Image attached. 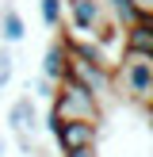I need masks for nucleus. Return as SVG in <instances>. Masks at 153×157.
<instances>
[{
  "mask_svg": "<svg viewBox=\"0 0 153 157\" xmlns=\"http://www.w3.org/2000/svg\"><path fill=\"white\" fill-rule=\"evenodd\" d=\"M111 84H115V96H126L130 104L149 107V100H153V58L122 50L119 61L111 65Z\"/></svg>",
  "mask_w": 153,
  "mask_h": 157,
  "instance_id": "1",
  "label": "nucleus"
},
{
  "mask_svg": "<svg viewBox=\"0 0 153 157\" xmlns=\"http://www.w3.org/2000/svg\"><path fill=\"white\" fill-rule=\"evenodd\" d=\"M50 111L58 119H84V123H103V100H96L80 81L73 77H61L58 88H54V100H50Z\"/></svg>",
  "mask_w": 153,
  "mask_h": 157,
  "instance_id": "2",
  "label": "nucleus"
},
{
  "mask_svg": "<svg viewBox=\"0 0 153 157\" xmlns=\"http://www.w3.org/2000/svg\"><path fill=\"white\" fill-rule=\"evenodd\" d=\"M103 15H107L103 0H65V31L76 38H92Z\"/></svg>",
  "mask_w": 153,
  "mask_h": 157,
  "instance_id": "3",
  "label": "nucleus"
},
{
  "mask_svg": "<svg viewBox=\"0 0 153 157\" xmlns=\"http://www.w3.org/2000/svg\"><path fill=\"white\" fill-rule=\"evenodd\" d=\"M54 142H58L61 153H69V150H88V146L99 142V127H96V123H84V119H61L58 130H54Z\"/></svg>",
  "mask_w": 153,
  "mask_h": 157,
  "instance_id": "4",
  "label": "nucleus"
},
{
  "mask_svg": "<svg viewBox=\"0 0 153 157\" xmlns=\"http://www.w3.org/2000/svg\"><path fill=\"white\" fill-rule=\"evenodd\" d=\"M38 123H42V119H38V107H35V96H31V92L15 96L12 104H8V111H4V127H8V134H19V130L35 134Z\"/></svg>",
  "mask_w": 153,
  "mask_h": 157,
  "instance_id": "5",
  "label": "nucleus"
},
{
  "mask_svg": "<svg viewBox=\"0 0 153 157\" xmlns=\"http://www.w3.org/2000/svg\"><path fill=\"white\" fill-rule=\"evenodd\" d=\"M65 69H69V50H65V38L58 35V38H50V42H46L38 73H42L46 81H54V84H58L61 77H65Z\"/></svg>",
  "mask_w": 153,
  "mask_h": 157,
  "instance_id": "6",
  "label": "nucleus"
},
{
  "mask_svg": "<svg viewBox=\"0 0 153 157\" xmlns=\"http://www.w3.org/2000/svg\"><path fill=\"white\" fill-rule=\"evenodd\" d=\"M122 50L149 54L153 58V15H138V19L122 31Z\"/></svg>",
  "mask_w": 153,
  "mask_h": 157,
  "instance_id": "7",
  "label": "nucleus"
},
{
  "mask_svg": "<svg viewBox=\"0 0 153 157\" xmlns=\"http://www.w3.org/2000/svg\"><path fill=\"white\" fill-rule=\"evenodd\" d=\"M23 38H27V19H23L15 8L4 4V19H0V42H4V46H19Z\"/></svg>",
  "mask_w": 153,
  "mask_h": 157,
  "instance_id": "8",
  "label": "nucleus"
},
{
  "mask_svg": "<svg viewBox=\"0 0 153 157\" xmlns=\"http://www.w3.org/2000/svg\"><path fill=\"white\" fill-rule=\"evenodd\" d=\"M38 19L46 31H61L65 27V0H38Z\"/></svg>",
  "mask_w": 153,
  "mask_h": 157,
  "instance_id": "9",
  "label": "nucleus"
},
{
  "mask_svg": "<svg viewBox=\"0 0 153 157\" xmlns=\"http://www.w3.org/2000/svg\"><path fill=\"white\" fill-rule=\"evenodd\" d=\"M103 8H107V15H111V19H115V23H119V27H122V31H126V27H130V23H134V19H138V8H134V4H130V0H103Z\"/></svg>",
  "mask_w": 153,
  "mask_h": 157,
  "instance_id": "10",
  "label": "nucleus"
},
{
  "mask_svg": "<svg viewBox=\"0 0 153 157\" xmlns=\"http://www.w3.org/2000/svg\"><path fill=\"white\" fill-rule=\"evenodd\" d=\"M54 88H58V84H54V81H46L42 73H38L35 81H31V96H35V100H46V104L54 100Z\"/></svg>",
  "mask_w": 153,
  "mask_h": 157,
  "instance_id": "11",
  "label": "nucleus"
},
{
  "mask_svg": "<svg viewBox=\"0 0 153 157\" xmlns=\"http://www.w3.org/2000/svg\"><path fill=\"white\" fill-rule=\"evenodd\" d=\"M138 8V15H153V0H130Z\"/></svg>",
  "mask_w": 153,
  "mask_h": 157,
  "instance_id": "12",
  "label": "nucleus"
},
{
  "mask_svg": "<svg viewBox=\"0 0 153 157\" xmlns=\"http://www.w3.org/2000/svg\"><path fill=\"white\" fill-rule=\"evenodd\" d=\"M61 157H99V153H96V146H88V150H69V153H61Z\"/></svg>",
  "mask_w": 153,
  "mask_h": 157,
  "instance_id": "13",
  "label": "nucleus"
},
{
  "mask_svg": "<svg viewBox=\"0 0 153 157\" xmlns=\"http://www.w3.org/2000/svg\"><path fill=\"white\" fill-rule=\"evenodd\" d=\"M0 157H8V138H0Z\"/></svg>",
  "mask_w": 153,
  "mask_h": 157,
  "instance_id": "14",
  "label": "nucleus"
},
{
  "mask_svg": "<svg viewBox=\"0 0 153 157\" xmlns=\"http://www.w3.org/2000/svg\"><path fill=\"white\" fill-rule=\"evenodd\" d=\"M145 115H149V134H153V104L145 107Z\"/></svg>",
  "mask_w": 153,
  "mask_h": 157,
  "instance_id": "15",
  "label": "nucleus"
},
{
  "mask_svg": "<svg viewBox=\"0 0 153 157\" xmlns=\"http://www.w3.org/2000/svg\"><path fill=\"white\" fill-rule=\"evenodd\" d=\"M0 19H4V4H0Z\"/></svg>",
  "mask_w": 153,
  "mask_h": 157,
  "instance_id": "16",
  "label": "nucleus"
},
{
  "mask_svg": "<svg viewBox=\"0 0 153 157\" xmlns=\"http://www.w3.org/2000/svg\"><path fill=\"white\" fill-rule=\"evenodd\" d=\"M149 104H153V100H149Z\"/></svg>",
  "mask_w": 153,
  "mask_h": 157,
  "instance_id": "17",
  "label": "nucleus"
}]
</instances>
